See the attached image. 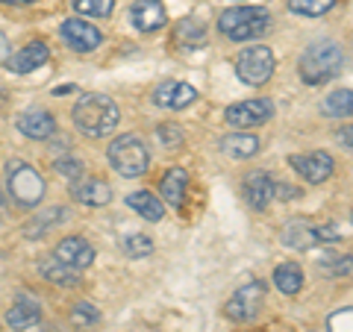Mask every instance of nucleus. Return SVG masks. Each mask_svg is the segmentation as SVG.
Here are the masks:
<instances>
[{"instance_id": "1", "label": "nucleus", "mask_w": 353, "mask_h": 332, "mask_svg": "<svg viewBox=\"0 0 353 332\" xmlns=\"http://www.w3.org/2000/svg\"><path fill=\"white\" fill-rule=\"evenodd\" d=\"M71 115H74V127L88 138H106L121 121L115 101L106 94H83Z\"/></svg>"}, {"instance_id": "2", "label": "nucleus", "mask_w": 353, "mask_h": 332, "mask_svg": "<svg viewBox=\"0 0 353 332\" xmlns=\"http://www.w3.org/2000/svg\"><path fill=\"white\" fill-rule=\"evenodd\" d=\"M341 65H345V53L336 41H315L301 56V80L306 85H324L341 74Z\"/></svg>"}, {"instance_id": "3", "label": "nucleus", "mask_w": 353, "mask_h": 332, "mask_svg": "<svg viewBox=\"0 0 353 332\" xmlns=\"http://www.w3.org/2000/svg\"><path fill=\"white\" fill-rule=\"evenodd\" d=\"M218 30L230 41H250L271 30V12L262 6H233L218 18Z\"/></svg>"}, {"instance_id": "4", "label": "nucleus", "mask_w": 353, "mask_h": 332, "mask_svg": "<svg viewBox=\"0 0 353 332\" xmlns=\"http://www.w3.org/2000/svg\"><path fill=\"white\" fill-rule=\"evenodd\" d=\"M109 165L112 171L127 176V180H136L148 171L150 165V153L145 147V141L136 138V136H121L109 145Z\"/></svg>"}, {"instance_id": "5", "label": "nucleus", "mask_w": 353, "mask_h": 332, "mask_svg": "<svg viewBox=\"0 0 353 332\" xmlns=\"http://www.w3.org/2000/svg\"><path fill=\"white\" fill-rule=\"evenodd\" d=\"M6 183H9V194L21 206H39L44 200V191H48L44 176L36 168H30L27 162H18V159L6 165Z\"/></svg>"}, {"instance_id": "6", "label": "nucleus", "mask_w": 353, "mask_h": 332, "mask_svg": "<svg viewBox=\"0 0 353 332\" xmlns=\"http://www.w3.org/2000/svg\"><path fill=\"white\" fill-rule=\"evenodd\" d=\"M274 68H277V59H274L271 48H245L236 56V74L241 83L248 85H265L274 76Z\"/></svg>"}, {"instance_id": "7", "label": "nucleus", "mask_w": 353, "mask_h": 332, "mask_svg": "<svg viewBox=\"0 0 353 332\" xmlns=\"http://www.w3.org/2000/svg\"><path fill=\"white\" fill-rule=\"evenodd\" d=\"M265 306V282H248L230 297L227 306H224V315L236 324H248L253 320Z\"/></svg>"}, {"instance_id": "8", "label": "nucleus", "mask_w": 353, "mask_h": 332, "mask_svg": "<svg viewBox=\"0 0 353 332\" xmlns=\"http://www.w3.org/2000/svg\"><path fill=\"white\" fill-rule=\"evenodd\" d=\"M271 115H274V103L265 101V97H253V101H241V103L227 106L224 121L236 129H253V127H262Z\"/></svg>"}, {"instance_id": "9", "label": "nucleus", "mask_w": 353, "mask_h": 332, "mask_svg": "<svg viewBox=\"0 0 353 332\" xmlns=\"http://www.w3.org/2000/svg\"><path fill=\"white\" fill-rule=\"evenodd\" d=\"M289 165L303 176L306 183H327L330 176H333V156L324 150H312V153H301V156H289Z\"/></svg>"}, {"instance_id": "10", "label": "nucleus", "mask_w": 353, "mask_h": 332, "mask_svg": "<svg viewBox=\"0 0 353 332\" xmlns=\"http://www.w3.org/2000/svg\"><path fill=\"white\" fill-rule=\"evenodd\" d=\"M62 39L68 41V48H74L77 53H92L94 48H101V30L92 27V24H85L83 18H68V21H62Z\"/></svg>"}, {"instance_id": "11", "label": "nucleus", "mask_w": 353, "mask_h": 332, "mask_svg": "<svg viewBox=\"0 0 353 332\" xmlns=\"http://www.w3.org/2000/svg\"><path fill=\"white\" fill-rule=\"evenodd\" d=\"M194 101H197V88L189 83L168 80V83H159L153 88V103L162 106V109H185Z\"/></svg>"}, {"instance_id": "12", "label": "nucleus", "mask_w": 353, "mask_h": 332, "mask_svg": "<svg viewBox=\"0 0 353 332\" xmlns=\"http://www.w3.org/2000/svg\"><path fill=\"white\" fill-rule=\"evenodd\" d=\"M71 197L83 206H92V209H101L112 200V188H109L103 180L97 176H83V180H74L71 183Z\"/></svg>"}, {"instance_id": "13", "label": "nucleus", "mask_w": 353, "mask_h": 332, "mask_svg": "<svg viewBox=\"0 0 353 332\" xmlns=\"http://www.w3.org/2000/svg\"><path fill=\"white\" fill-rule=\"evenodd\" d=\"M53 256H57L59 262H65L68 268L83 271V268H88V264L94 262V247L80 236H68V238H62L57 245V253H53Z\"/></svg>"}, {"instance_id": "14", "label": "nucleus", "mask_w": 353, "mask_h": 332, "mask_svg": "<svg viewBox=\"0 0 353 332\" xmlns=\"http://www.w3.org/2000/svg\"><path fill=\"white\" fill-rule=\"evenodd\" d=\"M274 183L271 180V174H265V171H253L248 174V180H245V197H248V203L253 212H265V209L271 206L274 200Z\"/></svg>"}, {"instance_id": "15", "label": "nucleus", "mask_w": 353, "mask_h": 332, "mask_svg": "<svg viewBox=\"0 0 353 332\" xmlns=\"http://www.w3.org/2000/svg\"><path fill=\"white\" fill-rule=\"evenodd\" d=\"M48 59H50L48 44H44V41H30L27 48H21L18 53H12V56L6 59V68L12 74H30V71L41 68Z\"/></svg>"}, {"instance_id": "16", "label": "nucleus", "mask_w": 353, "mask_h": 332, "mask_svg": "<svg viewBox=\"0 0 353 332\" xmlns=\"http://www.w3.org/2000/svg\"><path fill=\"white\" fill-rule=\"evenodd\" d=\"M130 21L139 32H153L168 21V15H165V6L159 0H136L130 9Z\"/></svg>"}, {"instance_id": "17", "label": "nucleus", "mask_w": 353, "mask_h": 332, "mask_svg": "<svg viewBox=\"0 0 353 332\" xmlns=\"http://www.w3.org/2000/svg\"><path fill=\"white\" fill-rule=\"evenodd\" d=\"M18 129L24 132L27 138H50L53 132H57V118L50 112H44V109H27V112L18 115Z\"/></svg>"}, {"instance_id": "18", "label": "nucleus", "mask_w": 353, "mask_h": 332, "mask_svg": "<svg viewBox=\"0 0 353 332\" xmlns=\"http://www.w3.org/2000/svg\"><path fill=\"white\" fill-rule=\"evenodd\" d=\"M283 245L292 250H312L318 247V224H309V220H289L283 227Z\"/></svg>"}, {"instance_id": "19", "label": "nucleus", "mask_w": 353, "mask_h": 332, "mask_svg": "<svg viewBox=\"0 0 353 332\" xmlns=\"http://www.w3.org/2000/svg\"><path fill=\"white\" fill-rule=\"evenodd\" d=\"M185 191H189V174H185V168H171L168 174L162 176L159 194H162V200L168 203V206L183 209V203H185Z\"/></svg>"}, {"instance_id": "20", "label": "nucleus", "mask_w": 353, "mask_h": 332, "mask_svg": "<svg viewBox=\"0 0 353 332\" xmlns=\"http://www.w3.org/2000/svg\"><path fill=\"white\" fill-rule=\"evenodd\" d=\"M221 153L230 159H250L259 153V138L253 136V132L241 129V132H230V136L221 138Z\"/></svg>"}, {"instance_id": "21", "label": "nucleus", "mask_w": 353, "mask_h": 332, "mask_svg": "<svg viewBox=\"0 0 353 332\" xmlns=\"http://www.w3.org/2000/svg\"><path fill=\"white\" fill-rule=\"evenodd\" d=\"M39 271H41L44 280L53 282V285H65V289H74V285H80V271L68 268V264L59 262L57 256H53V259H44V262L39 264Z\"/></svg>"}, {"instance_id": "22", "label": "nucleus", "mask_w": 353, "mask_h": 332, "mask_svg": "<svg viewBox=\"0 0 353 332\" xmlns=\"http://www.w3.org/2000/svg\"><path fill=\"white\" fill-rule=\"evenodd\" d=\"M65 218H68V209H62V206H53V209H44V212H36V218H32L30 224L24 227V236L27 238H44V232L53 229L57 224H62Z\"/></svg>"}, {"instance_id": "23", "label": "nucleus", "mask_w": 353, "mask_h": 332, "mask_svg": "<svg viewBox=\"0 0 353 332\" xmlns=\"http://www.w3.org/2000/svg\"><path fill=\"white\" fill-rule=\"evenodd\" d=\"M127 206L132 209V212H139L145 220H162V215H165L162 200L153 197V191H132L127 197Z\"/></svg>"}, {"instance_id": "24", "label": "nucleus", "mask_w": 353, "mask_h": 332, "mask_svg": "<svg viewBox=\"0 0 353 332\" xmlns=\"http://www.w3.org/2000/svg\"><path fill=\"white\" fill-rule=\"evenodd\" d=\"M274 285L283 291V294H297L303 289V271H301V264H294V262H283L277 264V271H274Z\"/></svg>"}, {"instance_id": "25", "label": "nucleus", "mask_w": 353, "mask_h": 332, "mask_svg": "<svg viewBox=\"0 0 353 332\" xmlns=\"http://www.w3.org/2000/svg\"><path fill=\"white\" fill-rule=\"evenodd\" d=\"M39 318H41L39 303H32V300H18V303L6 312V324L12 326V329H30L32 324H39Z\"/></svg>"}, {"instance_id": "26", "label": "nucleus", "mask_w": 353, "mask_h": 332, "mask_svg": "<svg viewBox=\"0 0 353 332\" xmlns=\"http://www.w3.org/2000/svg\"><path fill=\"white\" fill-rule=\"evenodd\" d=\"M206 39V27L201 24V21H194V18H185L176 24V32H174V41L176 44H183L185 50H194V48H201Z\"/></svg>"}, {"instance_id": "27", "label": "nucleus", "mask_w": 353, "mask_h": 332, "mask_svg": "<svg viewBox=\"0 0 353 332\" xmlns=\"http://www.w3.org/2000/svg\"><path fill=\"white\" fill-rule=\"evenodd\" d=\"M324 112L330 118H350L353 115V88H339V92L327 94Z\"/></svg>"}, {"instance_id": "28", "label": "nucleus", "mask_w": 353, "mask_h": 332, "mask_svg": "<svg viewBox=\"0 0 353 332\" xmlns=\"http://www.w3.org/2000/svg\"><path fill=\"white\" fill-rule=\"evenodd\" d=\"M318 271L324 276H347L353 273V256H341V253H324L318 259Z\"/></svg>"}, {"instance_id": "29", "label": "nucleus", "mask_w": 353, "mask_h": 332, "mask_svg": "<svg viewBox=\"0 0 353 332\" xmlns=\"http://www.w3.org/2000/svg\"><path fill=\"white\" fill-rule=\"evenodd\" d=\"M121 250H124L130 259H145L153 253V241L145 232H130V236H124V241H121Z\"/></svg>"}, {"instance_id": "30", "label": "nucleus", "mask_w": 353, "mask_h": 332, "mask_svg": "<svg viewBox=\"0 0 353 332\" xmlns=\"http://www.w3.org/2000/svg\"><path fill=\"white\" fill-rule=\"evenodd\" d=\"M339 0H289V9L297 15H306V18H318V15H327L330 9H336Z\"/></svg>"}, {"instance_id": "31", "label": "nucleus", "mask_w": 353, "mask_h": 332, "mask_svg": "<svg viewBox=\"0 0 353 332\" xmlns=\"http://www.w3.org/2000/svg\"><path fill=\"white\" fill-rule=\"evenodd\" d=\"M97 320H101V312L92 306V303H85V300H80L74 309H71V324L77 326V329H92Z\"/></svg>"}, {"instance_id": "32", "label": "nucleus", "mask_w": 353, "mask_h": 332, "mask_svg": "<svg viewBox=\"0 0 353 332\" xmlns=\"http://www.w3.org/2000/svg\"><path fill=\"white\" fill-rule=\"evenodd\" d=\"M115 0H74V12L80 15H94V18H106L112 15Z\"/></svg>"}, {"instance_id": "33", "label": "nucleus", "mask_w": 353, "mask_h": 332, "mask_svg": "<svg viewBox=\"0 0 353 332\" xmlns=\"http://www.w3.org/2000/svg\"><path fill=\"white\" fill-rule=\"evenodd\" d=\"M157 138L162 141V147L174 150V147H180V145H183V129L176 127V124H159Z\"/></svg>"}, {"instance_id": "34", "label": "nucleus", "mask_w": 353, "mask_h": 332, "mask_svg": "<svg viewBox=\"0 0 353 332\" xmlns=\"http://www.w3.org/2000/svg\"><path fill=\"white\" fill-rule=\"evenodd\" d=\"M330 332H353V309H339L327 320Z\"/></svg>"}, {"instance_id": "35", "label": "nucleus", "mask_w": 353, "mask_h": 332, "mask_svg": "<svg viewBox=\"0 0 353 332\" xmlns=\"http://www.w3.org/2000/svg\"><path fill=\"white\" fill-rule=\"evenodd\" d=\"M53 168H57V174L68 176V180H80V176H83V165L77 159H57V162H53Z\"/></svg>"}, {"instance_id": "36", "label": "nucleus", "mask_w": 353, "mask_h": 332, "mask_svg": "<svg viewBox=\"0 0 353 332\" xmlns=\"http://www.w3.org/2000/svg\"><path fill=\"white\" fill-rule=\"evenodd\" d=\"M336 141H339V145L345 147V150H350V153H353V124L341 127V129L336 132Z\"/></svg>"}, {"instance_id": "37", "label": "nucleus", "mask_w": 353, "mask_h": 332, "mask_svg": "<svg viewBox=\"0 0 353 332\" xmlns=\"http://www.w3.org/2000/svg\"><path fill=\"white\" fill-rule=\"evenodd\" d=\"M274 197H280V200H292V197H301V191L292 185H274Z\"/></svg>"}, {"instance_id": "38", "label": "nucleus", "mask_w": 353, "mask_h": 332, "mask_svg": "<svg viewBox=\"0 0 353 332\" xmlns=\"http://www.w3.org/2000/svg\"><path fill=\"white\" fill-rule=\"evenodd\" d=\"M9 59V39L0 32V62H6Z\"/></svg>"}, {"instance_id": "39", "label": "nucleus", "mask_w": 353, "mask_h": 332, "mask_svg": "<svg viewBox=\"0 0 353 332\" xmlns=\"http://www.w3.org/2000/svg\"><path fill=\"white\" fill-rule=\"evenodd\" d=\"M71 92H77V85H57V88H53V94H57V97L71 94Z\"/></svg>"}, {"instance_id": "40", "label": "nucleus", "mask_w": 353, "mask_h": 332, "mask_svg": "<svg viewBox=\"0 0 353 332\" xmlns=\"http://www.w3.org/2000/svg\"><path fill=\"white\" fill-rule=\"evenodd\" d=\"M0 3H15V6H27V3H36V0H0Z\"/></svg>"}, {"instance_id": "41", "label": "nucleus", "mask_w": 353, "mask_h": 332, "mask_svg": "<svg viewBox=\"0 0 353 332\" xmlns=\"http://www.w3.org/2000/svg\"><path fill=\"white\" fill-rule=\"evenodd\" d=\"M0 212H3V200H0Z\"/></svg>"}, {"instance_id": "42", "label": "nucleus", "mask_w": 353, "mask_h": 332, "mask_svg": "<svg viewBox=\"0 0 353 332\" xmlns=\"http://www.w3.org/2000/svg\"><path fill=\"white\" fill-rule=\"evenodd\" d=\"M350 224H353V212H350Z\"/></svg>"}, {"instance_id": "43", "label": "nucleus", "mask_w": 353, "mask_h": 332, "mask_svg": "<svg viewBox=\"0 0 353 332\" xmlns=\"http://www.w3.org/2000/svg\"><path fill=\"white\" fill-rule=\"evenodd\" d=\"M0 94H3V88H0Z\"/></svg>"}, {"instance_id": "44", "label": "nucleus", "mask_w": 353, "mask_h": 332, "mask_svg": "<svg viewBox=\"0 0 353 332\" xmlns=\"http://www.w3.org/2000/svg\"><path fill=\"white\" fill-rule=\"evenodd\" d=\"M312 332H315V329H312Z\"/></svg>"}]
</instances>
